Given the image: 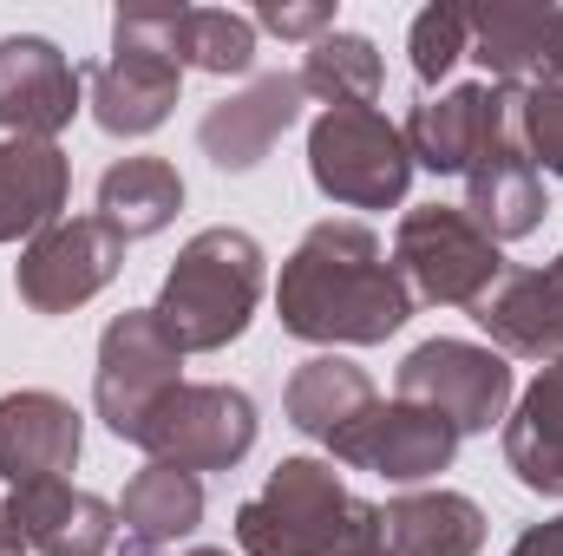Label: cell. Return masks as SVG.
I'll use <instances>...</instances> for the list:
<instances>
[{"instance_id": "6da1fadb", "label": "cell", "mask_w": 563, "mask_h": 556, "mask_svg": "<svg viewBox=\"0 0 563 556\" xmlns=\"http://www.w3.org/2000/svg\"><path fill=\"white\" fill-rule=\"evenodd\" d=\"M276 321L308 347H380L413 321V288L400 281L367 223L328 216L282 263Z\"/></svg>"}, {"instance_id": "7a4b0ae2", "label": "cell", "mask_w": 563, "mask_h": 556, "mask_svg": "<svg viewBox=\"0 0 563 556\" xmlns=\"http://www.w3.org/2000/svg\"><path fill=\"white\" fill-rule=\"evenodd\" d=\"M243 556H361L387 544L380 504L354 498L334 458H282L250 504H236Z\"/></svg>"}, {"instance_id": "3957f363", "label": "cell", "mask_w": 563, "mask_h": 556, "mask_svg": "<svg viewBox=\"0 0 563 556\" xmlns=\"http://www.w3.org/2000/svg\"><path fill=\"white\" fill-rule=\"evenodd\" d=\"M263 281H269V256L250 230H197L170 276L157 288L151 314L164 321V334L184 347V354H223L230 341H243V327L256 321V301H263Z\"/></svg>"}, {"instance_id": "277c9868", "label": "cell", "mask_w": 563, "mask_h": 556, "mask_svg": "<svg viewBox=\"0 0 563 556\" xmlns=\"http://www.w3.org/2000/svg\"><path fill=\"white\" fill-rule=\"evenodd\" d=\"M177 13L184 7H119L112 13V53L86 73L92 125L112 138H151L184 92L177 59Z\"/></svg>"}, {"instance_id": "5b68a950", "label": "cell", "mask_w": 563, "mask_h": 556, "mask_svg": "<svg viewBox=\"0 0 563 556\" xmlns=\"http://www.w3.org/2000/svg\"><path fill=\"white\" fill-rule=\"evenodd\" d=\"M308 177L341 210H394L407 203L413 151L380 105H334L308 125Z\"/></svg>"}, {"instance_id": "8992f818", "label": "cell", "mask_w": 563, "mask_h": 556, "mask_svg": "<svg viewBox=\"0 0 563 556\" xmlns=\"http://www.w3.org/2000/svg\"><path fill=\"white\" fill-rule=\"evenodd\" d=\"M394 269L413 288V301L432 308H478L505 281V249L452 203H420L394 230Z\"/></svg>"}, {"instance_id": "52a82bcc", "label": "cell", "mask_w": 563, "mask_h": 556, "mask_svg": "<svg viewBox=\"0 0 563 556\" xmlns=\"http://www.w3.org/2000/svg\"><path fill=\"white\" fill-rule=\"evenodd\" d=\"M256 400L243 387L223 380H184L177 393H164V407L139 425V445L151 465H177V471H236L256 452Z\"/></svg>"}, {"instance_id": "ba28073f", "label": "cell", "mask_w": 563, "mask_h": 556, "mask_svg": "<svg viewBox=\"0 0 563 556\" xmlns=\"http://www.w3.org/2000/svg\"><path fill=\"white\" fill-rule=\"evenodd\" d=\"M177 387H184V347L164 334V321L151 308L112 314L106 334H99V374H92V413H99V425L132 445L139 425Z\"/></svg>"}, {"instance_id": "9c48e42d", "label": "cell", "mask_w": 563, "mask_h": 556, "mask_svg": "<svg viewBox=\"0 0 563 556\" xmlns=\"http://www.w3.org/2000/svg\"><path fill=\"white\" fill-rule=\"evenodd\" d=\"M394 387H400L394 400H413V407H432L439 419H452L459 438L465 432H492V425H505V413H511V360L498 347L452 341V334L420 341L400 360Z\"/></svg>"}, {"instance_id": "30bf717a", "label": "cell", "mask_w": 563, "mask_h": 556, "mask_svg": "<svg viewBox=\"0 0 563 556\" xmlns=\"http://www.w3.org/2000/svg\"><path fill=\"white\" fill-rule=\"evenodd\" d=\"M125 269V236H112L99 216H59L53 230H40L20 263H13V294L33 314H73L86 308L99 288H112Z\"/></svg>"}, {"instance_id": "8fae6325", "label": "cell", "mask_w": 563, "mask_h": 556, "mask_svg": "<svg viewBox=\"0 0 563 556\" xmlns=\"http://www.w3.org/2000/svg\"><path fill=\"white\" fill-rule=\"evenodd\" d=\"M328 458L354 465V471H374L387 485H426V478L452 471L459 425L439 419L432 407H413V400H374L354 425H341L328 438Z\"/></svg>"}, {"instance_id": "7c38bea8", "label": "cell", "mask_w": 563, "mask_h": 556, "mask_svg": "<svg viewBox=\"0 0 563 556\" xmlns=\"http://www.w3.org/2000/svg\"><path fill=\"white\" fill-rule=\"evenodd\" d=\"M400 132H407V151H413V170L465 177L478 157H492L498 144H511V92L492 86V79L452 86L439 99H420Z\"/></svg>"}, {"instance_id": "4fadbf2b", "label": "cell", "mask_w": 563, "mask_h": 556, "mask_svg": "<svg viewBox=\"0 0 563 556\" xmlns=\"http://www.w3.org/2000/svg\"><path fill=\"white\" fill-rule=\"evenodd\" d=\"M79 99H86V73L46 33H7L0 40V132L7 138L59 144Z\"/></svg>"}, {"instance_id": "5bb4252c", "label": "cell", "mask_w": 563, "mask_h": 556, "mask_svg": "<svg viewBox=\"0 0 563 556\" xmlns=\"http://www.w3.org/2000/svg\"><path fill=\"white\" fill-rule=\"evenodd\" d=\"M301 99H308V92H301L295 73H263V79H250L243 92L217 99V105L197 119V144H203V157H210L223 177L256 170V164L282 144V132L301 119Z\"/></svg>"}, {"instance_id": "9a60e30c", "label": "cell", "mask_w": 563, "mask_h": 556, "mask_svg": "<svg viewBox=\"0 0 563 556\" xmlns=\"http://www.w3.org/2000/svg\"><path fill=\"white\" fill-rule=\"evenodd\" d=\"M7 518L20 531V544L40 556H106L119 551V504H106L99 491H79L66 478H40L20 485L7 498Z\"/></svg>"}, {"instance_id": "2e32d148", "label": "cell", "mask_w": 563, "mask_h": 556, "mask_svg": "<svg viewBox=\"0 0 563 556\" xmlns=\"http://www.w3.org/2000/svg\"><path fill=\"white\" fill-rule=\"evenodd\" d=\"M472 321L511 360H558L563 354V249L544 269H505V281L472 308Z\"/></svg>"}, {"instance_id": "e0dca14e", "label": "cell", "mask_w": 563, "mask_h": 556, "mask_svg": "<svg viewBox=\"0 0 563 556\" xmlns=\"http://www.w3.org/2000/svg\"><path fill=\"white\" fill-rule=\"evenodd\" d=\"M79 445H86V419L73 413V400L40 387L0 400V478L13 491L40 478H66L79 465Z\"/></svg>"}, {"instance_id": "ac0fdd59", "label": "cell", "mask_w": 563, "mask_h": 556, "mask_svg": "<svg viewBox=\"0 0 563 556\" xmlns=\"http://www.w3.org/2000/svg\"><path fill=\"white\" fill-rule=\"evenodd\" d=\"M203 524V478L177 465H144L132 471L119 498V556H170Z\"/></svg>"}, {"instance_id": "d6986e66", "label": "cell", "mask_w": 563, "mask_h": 556, "mask_svg": "<svg viewBox=\"0 0 563 556\" xmlns=\"http://www.w3.org/2000/svg\"><path fill=\"white\" fill-rule=\"evenodd\" d=\"M73 197V157L46 138H0V243H33Z\"/></svg>"}, {"instance_id": "ffe728a7", "label": "cell", "mask_w": 563, "mask_h": 556, "mask_svg": "<svg viewBox=\"0 0 563 556\" xmlns=\"http://www.w3.org/2000/svg\"><path fill=\"white\" fill-rule=\"evenodd\" d=\"M505 465L525 491L563 498V354L538 367L525 400L505 413Z\"/></svg>"}, {"instance_id": "44dd1931", "label": "cell", "mask_w": 563, "mask_h": 556, "mask_svg": "<svg viewBox=\"0 0 563 556\" xmlns=\"http://www.w3.org/2000/svg\"><path fill=\"white\" fill-rule=\"evenodd\" d=\"M465 216L505 249L518 236H531L544 216H551V197H544V177L531 170V157L518 151V138L498 144L492 157H478L465 170Z\"/></svg>"}, {"instance_id": "7402d4cb", "label": "cell", "mask_w": 563, "mask_h": 556, "mask_svg": "<svg viewBox=\"0 0 563 556\" xmlns=\"http://www.w3.org/2000/svg\"><path fill=\"white\" fill-rule=\"evenodd\" d=\"M380 531L394 556H478L485 551V511L465 491H400L380 504Z\"/></svg>"}, {"instance_id": "603a6c76", "label": "cell", "mask_w": 563, "mask_h": 556, "mask_svg": "<svg viewBox=\"0 0 563 556\" xmlns=\"http://www.w3.org/2000/svg\"><path fill=\"white\" fill-rule=\"evenodd\" d=\"M374 400H380V393H374L367 367H354L347 354H314V360H301V367L288 374V387H282L288 425H295L301 438H321V445H328L341 425H354Z\"/></svg>"}, {"instance_id": "cb8c5ba5", "label": "cell", "mask_w": 563, "mask_h": 556, "mask_svg": "<svg viewBox=\"0 0 563 556\" xmlns=\"http://www.w3.org/2000/svg\"><path fill=\"white\" fill-rule=\"evenodd\" d=\"M551 13L558 7H538V0H478L472 7V59L492 73V86H505V92L538 86Z\"/></svg>"}, {"instance_id": "d4e9b609", "label": "cell", "mask_w": 563, "mask_h": 556, "mask_svg": "<svg viewBox=\"0 0 563 556\" xmlns=\"http://www.w3.org/2000/svg\"><path fill=\"white\" fill-rule=\"evenodd\" d=\"M184 210V177L170 157H119L106 177H99V223L125 243H144L157 230H170Z\"/></svg>"}, {"instance_id": "484cf974", "label": "cell", "mask_w": 563, "mask_h": 556, "mask_svg": "<svg viewBox=\"0 0 563 556\" xmlns=\"http://www.w3.org/2000/svg\"><path fill=\"white\" fill-rule=\"evenodd\" d=\"M301 92L308 99H321L328 112L334 105H374L380 99V79H387V66H380V46L367 40V33H321L314 46H308V59H301Z\"/></svg>"}, {"instance_id": "4316f807", "label": "cell", "mask_w": 563, "mask_h": 556, "mask_svg": "<svg viewBox=\"0 0 563 556\" xmlns=\"http://www.w3.org/2000/svg\"><path fill=\"white\" fill-rule=\"evenodd\" d=\"M177 59L210 79H236L256 66V20L230 7H184L177 13Z\"/></svg>"}, {"instance_id": "83f0119b", "label": "cell", "mask_w": 563, "mask_h": 556, "mask_svg": "<svg viewBox=\"0 0 563 556\" xmlns=\"http://www.w3.org/2000/svg\"><path fill=\"white\" fill-rule=\"evenodd\" d=\"M407 46H413V79L420 86H439L472 53V7L465 0H432L420 20H413Z\"/></svg>"}, {"instance_id": "f1b7e54d", "label": "cell", "mask_w": 563, "mask_h": 556, "mask_svg": "<svg viewBox=\"0 0 563 556\" xmlns=\"http://www.w3.org/2000/svg\"><path fill=\"white\" fill-rule=\"evenodd\" d=\"M511 138L531 157L538 177H563V86L511 92Z\"/></svg>"}, {"instance_id": "f546056e", "label": "cell", "mask_w": 563, "mask_h": 556, "mask_svg": "<svg viewBox=\"0 0 563 556\" xmlns=\"http://www.w3.org/2000/svg\"><path fill=\"white\" fill-rule=\"evenodd\" d=\"M256 33H276V40H321L334 33V7L328 0H263L256 7Z\"/></svg>"}, {"instance_id": "4dcf8cb0", "label": "cell", "mask_w": 563, "mask_h": 556, "mask_svg": "<svg viewBox=\"0 0 563 556\" xmlns=\"http://www.w3.org/2000/svg\"><path fill=\"white\" fill-rule=\"evenodd\" d=\"M511 556H563V518H544V524H531V531L511 544Z\"/></svg>"}, {"instance_id": "1f68e13d", "label": "cell", "mask_w": 563, "mask_h": 556, "mask_svg": "<svg viewBox=\"0 0 563 556\" xmlns=\"http://www.w3.org/2000/svg\"><path fill=\"white\" fill-rule=\"evenodd\" d=\"M538 86H563V7L551 13V33H544V66H538Z\"/></svg>"}, {"instance_id": "d6a6232c", "label": "cell", "mask_w": 563, "mask_h": 556, "mask_svg": "<svg viewBox=\"0 0 563 556\" xmlns=\"http://www.w3.org/2000/svg\"><path fill=\"white\" fill-rule=\"evenodd\" d=\"M0 556H26L20 531H13V518H7V504H0Z\"/></svg>"}, {"instance_id": "836d02e7", "label": "cell", "mask_w": 563, "mask_h": 556, "mask_svg": "<svg viewBox=\"0 0 563 556\" xmlns=\"http://www.w3.org/2000/svg\"><path fill=\"white\" fill-rule=\"evenodd\" d=\"M184 556H230V551H210V544H197V551H184Z\"/></svg>"}, {"instance_id": "e575fe53", "label": "cell", "mask_w": 563, "mask_h": 556, "mask_svg": "<svg viewBox=\"0 0 563 556\" xmlns=\"http://www.w3.org/2000/svg\"><path fill=\"white\" fill-rule=\"evenodd\" d=\"M361 556H394V551H387V544H374V551H361Z\"/></svg>"}]
</instances>
